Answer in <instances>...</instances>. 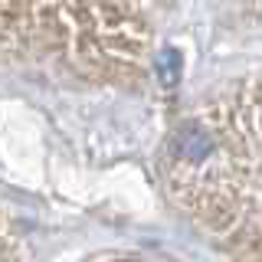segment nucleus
<instances>
[{
    "label": "nucleus",
    "instance_id": "nucleus-2",
    "mask_svg": "<svg viewBox=\"0 0 262 262\" xmlns=\"http://www.w3.org/2000/svg\"><path fill=\"white\" fill-rule=\"evenodd\" d=\"M89 262H170L158 256H144V252H102V256L89 259Z\"/></svg>",
    "mask_w": 262,
    "mask_h": 262
},
{
    "label": "nucleus",
    "instance_id": "nucleus-1",
    "mask_svg": "<svg viewBox=\"0 0 262 262\" xmlns=\"http://www.w3.org/2000/svg\"><path fill=\"white\" fill-rule=\"evenodd\" d=\"M164 184L207 236L262 262V76L190 112L164 147Z\"/></svg>",
    "mask_w": 262,
    "mask_h": 262
}]
</instances>
